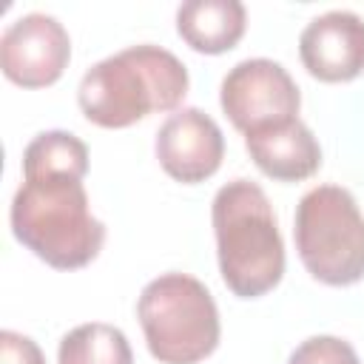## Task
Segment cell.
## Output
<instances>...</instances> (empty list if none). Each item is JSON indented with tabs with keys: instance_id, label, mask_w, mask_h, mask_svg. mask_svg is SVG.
Masks as SVG:
<instances>
[{
	"instance_id": "6da1fadb",
	"label": "cell",
	"mask_w": 364,
	"mask_h": 364,
	"mask_svg": "<svg viewBox=\"0 0 364 364\" xmlns=\"http://www.w3.org/2000/svg\"><path fill=\"white\" fill-rule=\"evenodd\" d=\"M188 94L185 63L162 46H128L94 63L77 88L88 122L128 128L156 111H176Z\"/></svg>"
},
{
	"instance_id": "7a4b0ae2",
	"label": "cell",
	"mask_w": 364,
	"mask_h": 364,
	"mask_svg": "<svg viewBox=\"0 0 364 364\" xmlns=\"http://www.w3.org/2000/svg\"><path fill=\"white\" fill-rule=\"evenodd\" d=\"M219 273L239 299H259L284 276V242L267 193L250 179L222 185L210 205Z\"/></svg>"
},
{
	"instance_id": "3957f363",
	"label": "cell",
	"mask_w": 364,
	"mask_h": 364,
	"mask_svg": "<svg viewBox=\"0 0 364 364\" xmlns=\"http://www.w3.org/2000/svg\"><path fill=\"white\" fill-rule=\"evenodd\" d=\"M14 239L57 270H77L97 259L105 225L91 213L82 179H23L9 210Z\"/></svg>"
},
{
	"instance_id": "277c9868",
	"label": "cell",
	"mask_w": 364,
	"mask_h": 364,
	"mask_svg": "<svg viewBox=\"0 0 364 364\" xmlns=\"http://www.w3.org/2000/svg\"><path fill=\"white\" fill-rule=\"evenodd\" d=\"M136 318L159 364H199L219 347V310L210 290L188 273L151 279L136 299Z\"/></svg>"
},
{
	"instance_id": "5b68a950",
	"label": "cell",
	"mask_w": 364,
	"mask_h": 364,
	"mask_svg": "<svg viewBox=\"0 0 364 364\" xmlns=\"http://www.w3.org/2000/svg\"><path fill=\"white\" fill-rule=\"evenodd\" d=\"M293 239L301 264L330 287L364 279V213L341 185H318L296 205Z\"/></svg>"
},
{
	"instance_id": "8992f818",
	"label": "cell",
	"mask_w": 364,
	"mask_h": 364,
	"mask_svg": "<svg viewBox=\"0 0 364 364\" xmlns=\"http://www.w3.org/2000/svg\"><path fill=\"white\" fill-rule=\"evenodd\" d=\"M219 102L245 136L270 125L299 119L301 94L287 68L267 57L236 63L219 88Z\"/></svg>"
},
{
	"instance_id": "52a82bcc",
	"label": "cell",
	"mask_w": 364,
	"mask_h": 364,
	"mask_svg": "<svg viewBox=\"0 0 364 364\" xmlns=\"http://www.w3.org/2000/svg\"><path fill=\"white\" fill-rule=\"evenodd\" d=\"M71 60V37L65 26L43 11H31L6 26L0 37V68L23 88H46L57 82Z\"/></svg>"
},
{
	"instance_id": "ba28073f",
	"label": "cell",
	"mask_w": 364,
	"mask_h": 364,
	"mask_svg": "<svg viewBox=\"0 0 364 364\" xmlns=\"http://www.w3.org/2000/svg\"><path fill=\"white\" fill-rule=\"evenodd\" d=\"M154 151L171 179L196 185L219 171L225 159V136L216 119L205 111L179 108L159 125Z\"/></svg>"
},
{
	"instance_id": "9c48e42d",
	"label": "cell",
	"mask_w": 364,
	"mask_h": 364,
	"mask_svg": "<svg viewBox=\"0 0 364 364\" xmlns=\"http://www.w3.org/2000/svg\"><path fill=\"white\" fill-rule=\"evenodd\" d=\"M301 65L321 82H350L364 71V20L333 9L313 17L299 37Z\"/></svg>"
},
{
	"instance_id": "30bf717a",
	"label": "cell",
	"mask_w": 364,
	"mask_h": 364,
	"mask_svg": "<svg viewBox=\"0 0 364 364\" xmlns=\"http://www.w3.org/2000/svg\"><path fill=\"white\" fill-rule=\"evenodd\" d=\"M245 148L256 168L279 182H301L321 165V148L301 119L270 125L245 136Z\"/></svg>"
},
{
	"instance_id": "8fae6325",
	"label": "cell",
	"mask_w": 364,
	"mask_h": 364,
	"mask_svg": "<svg viewBox=\"0 0 364 364\" xmlns=\"http://www.w3.org/2000/svg\"><path fill=\"white\" fill-rule=\"evenodd\" d=\"M247 28V11L239 0H188L176 11L179 37L202 54L230 51Z\"/></svg>"
},
{
	"instance_id": "7c38bea8",
	"label": "cell",
	"mask_w": 364,
	"mask_h": 364,
	"mask_svg": "<svg viewBox=\"0 0 364 364\" xmlns=\"http://www.w3.org/2000/svg\"><path fill=\"white\" fill-rule=\"evenodd\" d=\"M88 173V145L68 131H43L23 151V179Z\"/></svg>"
},
{
	"instance_id": "4fadbf2b",
	"label": "cell",
	"mask_w": 364,
	"mask_h": 364,
	"mask_svg": "<svg viewBox=\"0 0 364 364\" xmlns=\"http://www.w3.org/2000/svg\"><path fill=\"white\" fill-rule=\"evenodd\" d=\"M57 364H134V353L119 327L88 321L63 336Z\"/></svg>"
},
{
	"instance_id": "5bb4252c",
	"label": "cell",
	"mask_w": 364,
	"mask_h": 364,
	"mask_svg": "<svg viewBox=\"0 0 364 364\" xmlns=\"http://www.w3.org/2000/svg\"><path fill=\"white\" fill-rule=\"evenodd\" d=\"M287 364H361L350 341L338 336H310L287 358Z\"/></svg>"
},
{
	"instance_id": "9a60e30c",
	"label": "cell",
	"mask_w": 364,
	"mask_h": 364,
	"mask_svg": "<svg viewBox=\"0 0 364 364\" xmlns=\"http://www.w3.org/2000/svg\"><path fill=\"white\" fill-rule=\"evenodd\" d=\"M0 364H46V355L34 338L14 333V330H3L0 333Z\"/></svg>"
}]
</instances>
